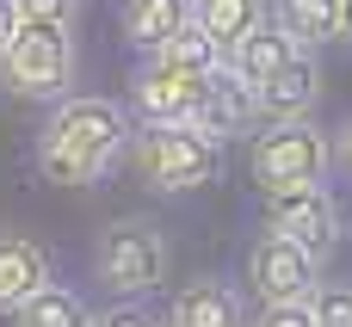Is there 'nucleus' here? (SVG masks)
I'll use <instances>...</instances> for the list:
<instances>
[{
	"label": "nucleus",
	"instance_id": "obj_1",
	"mask_svg": "<svg viewBox=\"0 0 352 327\" xmlns=\"http://www.w3.org/2000/svg\"><path fill=\"white\" fill-rule=\"evenodd\" d=\"M130 136H136V117L118 99L62 93V99H50V117H43L31 155H37V173L56 185H99L130 155Z\"/></svg>",
	"mask_w": 352,
	"mask_h": 327
},
{
	"label": "nucleus",
	"instance_id": "obj_2",
	"mask_svg": "<svg viewBox=\"0 0 352 327\" xmlns=\"http://www.w3.org/2000/svg\"><path fill=\"white\" fill-rule=\"evenodd\" d=\"M0 80L19 99H62L74 87V25L25 12L12 43L0 49Z\"/></svg>",
	"mask_w": 352,
	"mask_h": 327
},
{
	"label": "nucleus",
	"instance_id": "obj_3",
	"mask_svg": "<svg viewBox=\"0 0 352 327\" xmlns=\"http://www.w3.org/2000/svg\"><path fill=\"white\" fill-rule=\"evenodd\" d=\"M130 161L155 192L179 198V192H198L223 173V142H210L198 124H142L130 136Z\"/></svg>",
	"mask_w": 352,
	"mask_h": 327
},
{
	"label": "nucleus",
	"instance_id": "obj_4",
	"mask_svg": "<svg viewBox=\"0 0 352 327\" xmlns=\"http://www.w3.org/2000/svg\"><path fill=\"white\" fill-rule=\"evenodd\" d=\"M93 278L111 297H148L167 284V229L155 216H118L93 241Z\"/></svg>",
	"mask_w": 352,
	"mask_h": 327
},
{
	"label": "nucleus",
	"instance_id": "obj_5",
	"mask_svg": "<svg viewBox=\"0 0 352 327\" xmlns=\"http://www.w3.org/2000/svg\"><path fill=\"white\" fill-rule=\"evenodd\" d=\"M254 185L260 192H291V185H316L334 167V136L316 117H285V124H260L254 130Z\"/></svg>",
	"mask_w": 352,
	"mask_h": 327
},
{
	"label": "nucleus",
	"instance_id": "obj_6",
	"mask_svg": "<svg viewBox=\"0 0 352 327\" xmlns=\"http://www.w3.org/2000/svg\"><path fill=\"white\" fill-rule=\"evenodd\" d=\"M266 229H278V235L303 241V247L328 266V260H334V247H340V235H346V216H340V204H334L328 179H316V185L266 192Z\"/></svg>",
	"mask_w": 352,
	"mask_h": 327
},
{
	"label": "nucleus",
	"instance_id": "obj_7",
	"mask_svg": "<svg viewBox=\"0 0 352 327\" xmlns=\"http://www.w3.org/2000/svg\"><path fill=\"white\" fill-rule=\"evenodd\" d=\"M322 284V260L278 235V229H260V241L248 247V291L260 303H309V291Z\"/></svg>",
	"mask_w": 352,
	"mask_h": 327
},
{
	"label": "nucleus",
	"instance_id": "obj_8",
	"mask_svg": "<svg viewBox=\"0 0 352 327\" xmlns=\"http://www.w3.org/2000/svg\"><path fill=\"white\" fill-rule=\"evenodd\" d=\"M186 124H198L210 142H235V136H248V130L266 124V111H260V87H254L235 62H223V68L204 80V99H198V111H192Z\"/></svg>",
	"mask_w": 352,
	"mask_h": 327
},
{
	"label": "nucleus",
	"instance_id": "obj_9",
	"mask_svg": "<svg viewBox=\"0 0 352 327\" xmlns=\"http://www.w3.org/2000/svg\"><path fill=\"white\" fill-rule=\"evenodd\" d=\"M204 99V74H186L161 56H148L130 74V117L136 124H186Z\"/></svg>",
	"mask_w": 352,
	"mask_h": 327
},
{
	"label": "nucleus",
	"instance_id": "obj_10",
	"mask_svg": "<svg viewBox=\"0 0 352 327\" xmlns=\"http://www.w3.org/2000/svg\"><path fill=\"white\" fill-rule=\"evenodd\" d=\"M316 105H322V56L316 49H297L260 87V111H266V124H285V117H316Z\"/></svg>",
	"mask_w": 352,
	"mask_h": 327
},
{
	"label": "nucleus",
	"instance_id": "obj_11",
	"mask_svg": "<svg viewBox=\"0 0 352 327\" xmlns=\"http://www.w3.org/2000/svg\"><path fill=\"white\" fill-rule=\"evenodd\" d=\"M56 278L43 241H31L25 229H0V315H12L25 297H37Z\"/></svg>",
	"mask_w": 352,
	"mask_h": 327
},
{
	"label": "nucleus",
	"instance_id": "obj_12",
	"mask_svg": "<svg viewBox=\"0 0 352 327\" xmlns=\"http://www.w3.org/2000/svg\"><path fill=\"white\" fill-rule=\"evenodd\" d=\"M167 322L173 327H248V309H241V297L223 278H192V284L173 291Z\"/></svg>",
	"mask_w": 352,
	"mask_h": 327
},
{
	"label": "nucleus",
	"instance_id": "obj_13",
	"mask_svg": "<svg viewBox=\"0 0 352 327\" xmlns=\"http://www.w3.org/2000/svg\"><path fill=\"white\" fill-rule=\"evenodd\" d=\"M291 56H297V37H291V31H285L272 12H266V19H260V25H254V31H248L235 49H229V62H235V68H241L254 87H266V80H272V74H278Z\"/></svg>",
	"mask_w": 352,
	"mask_h": 327
},
{
	"label": "nucleus",
	"instance_id": "obj_14",
	"mask_svg": "<svg viewBox=\"0 0 352 327\" xmlns=\"http://www.w3.org/2000/svg\"><path fill=\"white\" fill-rule=\"evenodd\" d=\"M340 12H346V0H272V19L297 37V49H328V43H340Z\"/></svg>",
	"mask_w": 352,
	"mask_h": 327
},
{
	"label": "nucleus",
	"instance_id": "obj_15",
	"mask_svg": "<svg viewBox=\"0 0 352 327\" xmlns=\"http://www.w3.org/2000/svg\"><path fill=\"white\" fill-rule=\"evenodd\" d=\"M124 37L148 56V49H161L173 31H186L192 25V0H124Z\"/></svg>",
	"mask_w": 352,
	"mask_h": 327
},
{
	"label": "nucleus",
	"instance_id": "obj_16",
	"mask_svg": "<svg viewBox=\"0 0 352 327\" xmlns=\"http://www.w3.org/2000/svg\"><path fill=\"white\" fill-rule=\"evenodd\" d=\"M266 12H272V0H192V25H204L223 49H235Z\"/></svg>",
	"mask_w": 352,
	"mask_h": 327
},
{
	"label": "nucleus",
	"instance_id": "obj_17",
	"mask_svg": "<svg viewBox=\"0 0 352 327\" xmlns=\"http://www.w3.org/2000/svg\"><path fill=\"white\" fill-rule=\"evenodd\" d=\"M12 322H19V327H87V322H93V309H87L68 284L50 278L37 297H25V303L12 309Z\"/></svg>",
	"mask_w": 352,
	"mask_h": 327
},
{
	"label": "nucleus",
	"instance_id": "obj_18",
	"mask_svg": "<svg viewBox=\"0 0 352 327\" xmlns=\"http://www.w3.org/2000/svg\"><path fill=\"white\" fill-rule=\"evenodd\" d=\"M148 56H161V62L186 68V74H204V80H210V74L229 62V49H223V43H217L204 25H186V31H173V37H167L161 49H148Z\"/></svg>",
	"mask_w": 352,
	"mask_h": 327
},
{
	"label": "nucleus",
	"instance_id": "obj_19",
	"mask_svg": "<svg viewBox=\"0 0 352 327\" xmlns=\"http://www.w3.org/2000/svg\"><path fill=\"white\" fill-rule=\"evenodd\" d=\"M309 315L316 327H352V278H322L309 291Z\"/></svg>",
	"mask_w": 352,
	"mask_h": 327
},
{
	"label": "nucleus",
	"instance_id": "obj_20",
	"mask_svg": "<svg viewBox=\"0 0 352 327\" xmlns=\"http://www.w3.org/2000/svg\"><path fill=\"white\" fill-rule=\"evenodd\" d=\"M87 327H155V315L142 309V297H118L111 309H93Z\"/></svg>",
	"mask_w": 352,
	"mask_h": 327
},
{
	"label": "nucleus",
	"instance_id": "obj_21",
	"mask_svg": "<svg viewBox=\"0 0 352 327\" xmlns=\"http://www.w3.org/2000/svg\"><path fill=\"white\" fill-rule=\"evenodd\" d=\"M248 327H316V315H309V303H260V315Z\"/></svg>",
	"mask_w": 352,
	"mask_h": 327
},
{
	"label": "nucleus",
	"instance_id": "obj_22",
	"mask_svg": "<svg viewBox=\"0 0 352 327\" xmlns=\"http://www.w3.org/2000/svg\"><path fill=\"white\" fill-rule=\"evenodd\" d=\"M80 6L87 0H19V12H31V19H68V25L80 19Z\"/></svg>",
	"mask_w": 352,
	"mask_h": 327
},
{
	"label": "nucleus",
	"instance_id": "obj_23",
	"mask_svg": "<svg viewBox=\"0 0 352 327\" xmlns=\"http://www.w3.org/2000/svg\"><path fill=\"white\" fill-rule=\"evenodd\" d=\"M328 136H334V161H340V167L352 173V117H346V124H334Z\"/></svg>",
	"mask_w": 352,
	"mask_h": 327
},
{
	"label": "nucleus",
	"instance_id": "obj_24",
	"mask_svg": "<svg viewBox=\"0 0 352 327\" xmlns=\"http://www.w3.org/2000/svg\"><path fill=\"white\" fill-rule=\"evenodd\" d=\"M19 19H25V12H19V0H0V49L12 43V31H19Z\"/></svg>",
	"mask_w": 352,
	"mask_h": 327
},
{
	"label": "nucleus",
	"instance_id": "obj_25",
	"mask_svg": "<svg viewBox=\"0 0 352 327\" xmlns=\"http://www.w3.org/2000/svg\"><path fill=\"white\" fill-rule=\"evenodd\" d=\"M340 43H352V0H346V12H340Z\"/></svg>",
	"mask_w": 352,
	"mask_h": 327
},
{
	"label": "nucleus",
	"instance_id": "obj_26",
	"mask_svg": "<svg viewBox=\"0 0 352 327\" xmlns=\"http://www.w3.org/2000/svg\"><path fill=\"white\" fill-rule=\"evenodd\" d=\"M155 327H173V322H155Z\"/></svg>",
	"mask_w": 352,
	"mask_h": 327
}]
</instances>
